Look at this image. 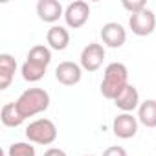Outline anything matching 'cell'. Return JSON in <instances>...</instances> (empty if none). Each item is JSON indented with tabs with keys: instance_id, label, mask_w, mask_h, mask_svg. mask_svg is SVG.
Listing matches in <instances>:
<instances>
[{
	"instance_id": "8992f818",
	"label": "cell",
	"mask_w": 156,
	"mask_h": 156,
	"mask_svg": "<svg viewBox=\"0 0 156 156\" xmlns=\"http://www.w3.org/2000/svg\"><path fill=\"white\" fill-rule=\"evenodd\" d=\"M103 61H105V48H103V44H99V42H90V44H87V46L83 48L81 59H79L83 70H87V72H96V70L101 68Z\"/></svg>"
},
{
	"instance_id": "7a4b0ae2",
	"label": "cell",
	"mask_w": 156,
	"mask_h": 156,
	"mask_svg": "<svg viewBox=\"0 0 156 156\" xmlns=\"http://www.w3.org/2000/svg\"><path fill=\"white\" fill-rule=\"evenodd\" d=\"M15 103H17V108L20 110V114L24 118H33V116L48 110L50 94L44 88H28L19 96V99Z\"/></svg>"
},
{
	"instance_id": "9a60e30c",
	"label": "cell",
	"mask_w": 156,
	"mask_h": 156,
	"mask_svg": "<svg viewBox=\"0 0 156 156\" xmlns=\"http://www.w3.org/2000/svg\"><path fill=\"white\" fill-rule=\"evenodd\" d=\"M0 119L6 127H19L24 123V116L20 114V110L17 108V103H6L0 110Z\"/></svg>"
},
{
	"instance_id": "8fae6325",
	"label": "cell",
	"mask_w": 156,
	"mask_h": 156,
	"mask_svg": "<svg viewBox=\"0 0 156 156\" xmlns=\"http://www.w3.org/2000/svg\"><path fill=\"white\" fill-rule=\"evenodd\" d=\"M114 105H116L119 110L130 114L134 108L140 107V94H138V88H136L134 85L129 83V85L121 90V94L114 99Z\"/></svg>"
},
{
	"instance_id": "7c38bea8",
	"label": "cell",
	"mask_w": 156,
	"mask_h": 156,
	"mask_svg": "<svg viewBox=\"0 0 156 156\" xmlns=\"http://www.w3.org/2000/svg\"><path fill=\"white\" fill-rule=\"evenodd\" d=\"M15 70H17V61L13 55L9 53L0 55V90H6L11 85L15 77Z\"/></svg>"
},
{
	"instance_id": "277c9868",
	"label": "cell",
	"mask_w": 156,
	"mask_h": 156,
	"mask_svg": "<svg viewBox=\"0 0 156 156\" xmlns=\"http://www.w3.org/2000/svg\"><path fill=\"white\" fill-rule=\"evenodd\" d=\"M90 19V6L88 2H83V0H75V2L68 4L64 9V20L66 26L72 30H79L83 28Z\"/></svg>"
},
{
	"instance_id": "4fadbf2b",
	"label": "cell",
	"mask_w": 156,
	"mask_h": 156,
	"mask_svg": "<svg viewBox=\"0 0 156 156\" xmlns=\"http://www.w3.org/2000/svg\"><path fill=\"white\" fill-rule=\"evenodd\" d=\"M46 42L50 44L51 50H57V51H62L68 48L70 44V33L64 26H51L46 33Z\"/></svg>"
},
{
	"instance_id": "44dd1931",
	"label": "cell",
	"mask_w": 156,
	"mask_h": 156,
	"mask_svg": "<svg viewBox=\"0 0 156 156\" xmlns=\"http://www.w3.org/2000/svg\"><path fill=\"white\" fill-rule=\"evenodd\" d=\"M42 156H66V152L62 149H59V147H50Z\"/></svg>"
},
{
	"instance_id": "ac0fdd59",
	"label": "cell",
	"mask_w": 156,
	"mask_h": 156,
	"mask_svg": "<svg viewBox=\"0 0 156 156\" xmlns=\"http://www.w3.org/2000/svg\"><path fill=\"white\" fill-rule=\"evenodd\" d=\"M8 156H37V152H35V147H31V143L17 141V143L9 145Z\"/></svg>"
},
{
	"instance_id": "ffe728a7",
	"label": "cell",
	"mask_w": 156,
	"mask_h": 156,
	"mask_svg": "<svg viewBox=\"0 0 156 156\" xmlns=\"http://www.w3.org/2000/svg\"><path fill=\"white\" fill-rule=\"evenodd\" d=\"M103 156H127V151L119 145H112L103 152Z\"/></svg>"
},
{
	"instance_id": "52a82bcc",
	"label": "cell",
	"mask_w": 156,
	"mask_h": 156,
	"mask_svg": "<svg viewBox=\"0 0 156 156\" xmlns=\"http://www.w3.org/2000/svg\"><path fill=\"white\" fill-rule=\"evenodd\" d=\"M83 77V68L81 64H77L73 61H62L55 68V79L64 85V87H73L81 81Z\"/></svg>"
},
{
	"instance_id": "5b68a950",
	"label": "cell",
	"mask_w": 156,
	"mask_h": 156,
	"mask_svg": "<svg viewBox=\"0 0 156 156\" xmlns=\"http://www.w3.org/2000/svg\"><path fill=\"white\" fill-rule=\"evenodd\" d=\"M129 28L132 30L134 35L138 37H147L154 31L156 28V15L151 11V9H143L140 13H134L130 15L129 19Z\"/></svg>"
},
{
	"instance_id": "ba28073f",
	"label": "cell",
	"mask_w": 156,
	"mask_h": 156,
	"mask_svg": "<svg viewBox=\"0 0 156 156\" xmlns=\"http://www.w3.org/2000/svg\"><path fill=\"white\" fill-rule=\"evenodd\" d=\"M112 130L118 138L121 140H129V138H134L136 132H138V118H134L132 114L129 112H123L119 116L114 118L112 121Z\"/></svg>"
},
{
	"instance_id": "e0dca14e",
	"label": "cell",
	"mask_w": 156,
	"mask_h": 156,
	"mask_svg": "<svg viewBox=\"0 0 156 156\" xmlns=\"http://www.w3.org/2000/svg\"><path fill=\"white\" fill-rule=\"evenodd\" d=\"M26 59L48 66V64L51 62V51H50L48 46H44V44H37V46H33V48L28 51V57H26Z\"/></svg>"
},
{
	"instance_id": "5bb4252c",
	"label": "cell",
	"mask_w": 156,
	"mask_h": 156,
	"mask_svg": "<svg viewBox=\"0 0 156 156\" xmlns=\"http://www.w3.org/2000/svg\"><path fill=\"white\" fill-rule=\"evenodd\" d=\"M138 121L147 129H156V99H147L138 107Z\"/></svg>"
},
{
	"instance_id": "9c48e42d",
	"label": "cell",
	"mask_w": 156,
	"mask_h": 156,
	"mask_svg": "<svg viewBox=\"0 0 156 156\" xmlns=\"http://www.w3.org/2000/svg\"><path fill=\"white\" fill-rule=\"evenodd\" d=\"M101 39L108 48H121L127 41V31L119 22H107L101 28Z\"/></svg>"
},
{
	"instance_id": "d6986e66",
	"label": "cell",
	"mask_w": 156,
	"mask_h": 156,
	"mask_svg": "<svg viewBox=\"0 0 156 156\" xmlns=\"http://www.w3.org/2000/svg\"><path fill=\"white\" fill-rule=\"evenodd\" d=\"M123 8L130 11V15H134V13L147 9V4H145V0H123Z\"/></svg>"
},
{
	"instance_id": "2e32d148",
	"label": "cell",
	"mask_w": 156,
	"mask_h": 156,
	"mask_svg": "<svg viewBox=\"0 0 156 156\" xmlns=\"http://www.w3.org/2000/svg\"><path fill=\"white\" fill-rule=\"evenodd\" d=\"M46 68H48V66L26 59V62L22 64V77H24V81H28V83H37V81H41L42 77H44V73H46Z\"/></svg>"
},
{
	"instance_id": "30bf717a",
	"label": "cell",
	"mask_w": 156,
	"mask_h": 156,
	"mask_svg": "<svg viewBox=\"0 0 156 156\" xmlns=\"http://www.w3.org/2000/svg\"><path fill=\"white\" fill-rule=\"evenodd\" d=\"M37 15L42 22H57L61 17H64V9L59 0H39L37 2Z\"/></svg>"
},
{
	"instance_id": "7402d4cb",
	"label": "cell",
	"mask_w": 156,
	"mask_h": 156,
	"mask_svg": "<svg viewBox=\"0 0 156 156\" xmlns=\"http://www.w3.org/2000/svg\"><path fill=\"white\" fill-rule=\"evenodd\" d=\"M85 156H94V154H85Z\"/></svg>"
},
{
	"instance_id": "3957f363",
	"label": "cell",
	"mask_w": 156,
	"mask_h": 156,
	"mask_svg": "<svg viewBox=\"0 0 156 156\" xmlns=\"http://www.w3.org/2000/svg\"><path fill=\"white\" fill-rule=\"evenodd\" d=\"M26 138L37 145H51L57 140V127L51 119H35L26 127Z\"/></svg>"
},
{
	"instance_id": "6da1fadb",
	"label": "cell",
	"mask_w": 156,
	"mask_h": 156,
	"mask_svg": "<svg viewBox=\"0 0 156 156\" xmlns=\"http://www.w3.org/2000/svg\"><path fill=\"white\" fill-rule=\"evenodd\" d=\"M129 85V70L123 62H110L105 68V75L101 81V94L103 98L114 101L121 90Z\"/></svg>"
}]
</instances>
